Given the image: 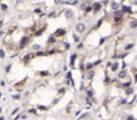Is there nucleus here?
Wrapping results in <instances>:
<instances>
[{
    "instance_id": "nucleus-1",
    "label": "nucleus",
    "mask_w": 137,
    "mask_h": 120,
    "mask_svg": "<svg viewBox=\"0 0 137 120\" xmlns=\"http://www.w3.org/2000/svg\"><path fill=\"white\" fill-rule=\"evenodd\" d=\"M75 29H76V34H84V32L87 31V24L85 23H83V21H80V23H77L76 25H75Z\"/></svg>"
},
{
    "instance_id": "nucleus-2",
    "label": "nucleus",
    "mask_w": 137,
    "mask_h": 120,
    "mask_svg": "<svg viewBox=\"0 0 137 120\" xmlns=\"http://www.w3.org/2000/svg\"><path fill=\"white\" fill-rule=\"evenodd\" d=\"M109 8L112 11H120L121 10V3H119V2H116V0H112L111 2V4H109Z\"/></svg>"
},
{
    "instance_id": "nucleus-3",
    "label": "nucleus",
    "mask_w": 137,
    "mask_h": 120,
    "mask_svg": "<svg viewBox=\"0 0 137 120\" xmlns=\"http://www.w3.org/2000/svg\"><path fill=\"white\" fill-rule=\"evenodd\" d=\"M64 16H65V19H67V20H73L75 19V12L68 8V10L64 11Z\"/></svg>"
},
{
    "instance_id": "nucleus-4",
    "label": "nucleus",
    "mask_w": 137,
    "mask_h": 120,
    "mask_svg": "<svg viewBox=\"0 0 137 120\" xmlns=\"http://www.w3.org/2000/svg\"><path fill=\"white\" fill-rule=\"evenodd\" d=\"M126 76H128V71L126 70H121V71H119V73H117V77H119L120 80L126 79Z\"/></svg>"
},
{
    "instance_id": "nucleus-5",
    "label": "nucleus",
    "mask_w": 137,
    "mask_h": 120,
    "mask_svg": "<svg viewBox=\"0 0 137 120\" xmlns=\"http://www.w3.org/2000/svg\"><path fill=\"white\" fill-rule=\"evenodd\" d=\"M53 35L56 36V38H61V36H64V35H65V29H63V28H60V29H56Z\"/></svg>"
},
{
    "instance_id": "nucleus-6",
    "label": "nucleus",
    "mask_w": 137,
    "mask_h": 120,
    "mask_svg": "<svg viewBox=\"0 0 137 120\" xmlns=\"http://www.w3.org/2000/svg\"><path fill=\"white\" fill-rule=\"evenodd\" d=\"M92 7H93V12L96 13L97 11H100V10H101V3H93V6H92Z\"/></svg>"
},
{
    "instance_id": "nucleus-7",
    "label": "nucleus",
    "mask_w": 137,
    "mask_h": 120,
    "mask_svg": "<svg viewBox=\"0 0 137 120\" xmlns=\"http://www.w3.org/2000/svg\"><path fill=\"white\" fill-rule=\"evenodd\" d=\"M119 68H120V63H119V62H116V63H113V64H112V67H111V71L116 72V71H119Z\"/></svg>"
},
{
    "instance_id": "nucleus-8",
    "label": "nucleus",
    "mask_w": 137,
    "mask_h": 120,
    "mask_svg": "<svg viewBox=\"0 0 137 120\" xmlns=\"http://www.w3.org/2000/svg\"><path fill=\"white\" fill-rule=\"evenodd\" d=\"M133 48H134V43H128V44H126L125 47H124L125 52H129V51H132Z\"/></svg>"
},
{
    "instance_id": "nucleus-9",
    "label": "nucleus",
    "mask_w": 137,
    "mask_h": 120,
    "mask_svg": "<svg viewBox=\"0 0 137 120\" xmlns=\"http://www.w3.org/2000/svg\"><path fill=\"white\" fill-rule=\"evenodd\" d=\"M129 28L130 29H137V20H130L129 21Z\"/></svg>"
},
{
    "instance_id": "nucleus-10",
    "label": "nucleus",
    "mask_w": 137,
    "mask_h": 120,
    "mask_svg": "<svg viewBox=\"0 0 137 120\" xmlns=\"http://www.w3.org/2000/svg\"><path fill=\"white\" fill-rule=\"evenodd\" d=\"M32 51H35V52H39V51L41 49V45L40 44H32Z\"/></svg>"
},
{
    "instance_id": "nucleus-11",
    "label": "nucleus",
    "mask_w": 137,
    "mask_h": 120,
    "mask_svg": "<svg viewBox=\"0 0 137 120\" xmlns=\"http://www.w3.org/2000/svg\"><path fill=\"white\" fill-rule=\"evenodd\" d=\"M87 72H88V73H87V77H88L89 80H92V79H93V76H94V71L91 70V71H87Z\"/></svg>"
},
{
    "instance_id": "nucleus-12",
    "label": "nucleus",
    "mask_w": 137,
    "mask_h": 120,
    "mask_svg": "<svg viewBox=\"0 0 137 120\" xmlns=\"http://www.w3.org/2000/svg\"><path fill=\"white\" fill-rule=\"evenodd\" d=\"M73 41H75V43H80V35L79 34H73Z\"/></svg>"
},
{
    "instance_id": "nucleus-13",
    "label": "nucleus",
    "mask_w": 137,
    "mask_h": 120,
    "mask_svg": "<svg viewBox=\"0 0 137 120\" xmlns=\"http://www.w3.org/2000/svg\"><path fill=\"white\" fill-rule=\"evenodd\" d=\"M76 57H77L76 53H72V55H71V66H73V64H75V60H76Z\"/></svg>"
},
{
    "instance_id": "nucleus-14",
    "label": "nucleus",
    "mask_w": 137,
    "mask_h": 120,
    "mask_svg": "<svg viewBox=\"0 0 137 120\" xmlns=\"http://www.w3.org/2000/svg\"><path fill=\"white\" fill-rule=\"evenodd\" d=\"M28 43V38H23L20 41V47H25V44Z\"/></svg>"
},
{
    "instance_id": "nucleus-15",
    "label": "nucleus",
    "mask_w": 137,
    "mask_h": 120,
    "mask_svg": "<svg viewBox=\"0 0 137 120\" xmlns=\"http://www.w3.org/2000/svg\"><path fill=\"white\" fill-rule=\"evenodd\" d=\"M133 92H134V89L132 88V87H129V88H126V89H125V94H126V95H132Z\"/></svg>"
},
{
    "instance_id": "nucleus-16",
    "label": "nucleus",
    "mask_w": 137,
    "mask_h": 120,
    "mask_svg": "<svg viewBox=\"0 0 137 120\" xmlns=\"http://www.w3.org/2000/svg\"><path fill=\"white\" fill-rule=\"evenodd\" d=\"M4 57H6V51L3 48H0V59H4Z\"/></svg>"
},
{
    "instance_id": "nucleus-17",
    "label": "nucleus",
    "mask_w": 137,
    "mask_h": 120,
    "mask_svg": "<svg viewBox=\"0 0 137 120\" xmlns=\"http://www.w3.org/2000/svg\"><path fill=\"white\" fill-rule=\"evenodd\" d=\"M83 48H84V44H83V43H79V45H77V49L80 51V49H83Z\"/></svg>"
},
{
    "instance_id": "nucleus-18",
    "label": "nucleus",
    "mask_w": 137,
    "mask_h": 120,
    "mask_svg": "<svg viewBox=\"0 0 137 120\" xmlns=\"http://www.w3.org/2000/svg\"><path fill=\"white\" fill-rule=\"evenodd\" d=\"M126 120H136L133 115H129V116H126Z\"/></svg>"
},
{
    "instance_id": "nucleus-19",
    "label": "nucleus",
    "mask_w": 137,
    "mask_h": 120,
    "mask_svg": "<svg viewBox=\"0 0 137 120\" xmlns=\"http://www.w3.org/2000/svg\"><path fill=\"white\" fill-rule=\"evenodd\" d=\"M12 99H13V100H19V99H20V95H13Z\"/></svg>"
},
{
    "instance_id": "nucleus-20",
    "label": "nucleus",
    "mask_w": 137,
    "mask_h": 120,
    "mask_svg": "<svg viewBox=\"0 0 137 120\" xmlns=\"http://www.w3.org/2000/svg\"><path fill=\"white\" fill-rule=\"evenodd\" d=\"M35 13H37V15H41V10H40V8H36V10H35Z\"/></svg>"
},
{
    "instance_id": "nucleus-21",
    "label": "nucleus",
    "mask_w": 137,
    "mask_h": 120,
    "mask_svg": "<svg viewBox=\"0 0 137 120\" xmlns=\"http://www.w3.org/2000/svg\"><path fill=\"white\" fill-rule=\"evenodd\" d=\"M53 2H55V4H63L64 0H53Z\"/></svg>"
},
{
    "instance_id": "nucleus-22",
    "label": "nucleus",
    "mask_w": 137,
    "mask_h": 120,
    "mask_svg": "<svg viewBox=\"0 0 137 120\" xmlns=\"http://www.w3.org/2000/svg\"><path fill=\"white\" fill-rule=\"evenodd\" d=\"M9 70H11V64H8V66L6 67V71H7V72H9Z\"/></svg>"
},
{
    "instance_id": "nucleus-23",
    "label": "nucleus",
    "mask_w": 137,
    "mask_h": 120,
    "mask_svg": "<svg viewBox=\"0 0 137 120\" xmlns=\"http://www.w3.org/2000/svg\"><path fill=\"white\" fill-rule=\"evenodd\" d=\"M126 103V99H121L120 100V104H125Z\"/></svg>"
},
{
    "instance_id": "nucleus-24",
    "label": "nucleus",
    "mask_w": 137,
    "mask_h": 120,
    "mask_svg": "<svg viewBox=\"0 0 137 120\" xmlns=\"http://www.w3.org/2000/svg\"><path fill=\"white\" fill-rule=\"evenodd\" d=\"M39 108H40L41 111H45V109H47V107H43V105H40V107H39Z\"/></svg>"
},
{
    "instance_id": "nucleus-25",
    "label": "nucleus",
    "mask_w": 137,
    "mask_h": 120,
    "mask_svg": "<svg viewBox=\"0 0 137 120\" xmlns=\"http://www.w3.org/2000/svg\"><path fill=\"white\" fill-rule=\"evenodd\" d=\"M0 85L4 87V85H6V81H3V80H2V81H0Z\"/></svg>"
},
{
    "instance_id": "nucleus-26",
    "label": "nucleus",
    "mask_w": 137,
    "mask_h": 120,
    "mask_svg": "<svg viewBox=\"0 0 137 120\" xmlns=\"http://www.w3.org/2000/svg\"><path fill=\"white\" fill-rule=\"evenodd\" d=\"M0 120H6V119H4V117H3V116H2V117H0Z\"/></svg>"
},
{
    "instance_id": "nucleus-27",
    "label": "nucleus",
    "mask_w": 137,
    "mask_h": 120,
    "mask_svg": "<svg viewBox=\"0 0 137 120\" xmlns=\"http://www.w3.org/2000/svg\"><path fill=\"white\" fill-rule=\"evenodd\" d=\"M0 100H2V94H0Z\"/></svg>"
},
{
    "instance_id": "nucleus-28",
    "label": "nucleus",
    "mask_w": 137,
    "mask_h": 120,
    "mask_svg": "<svg viewBox=\"0 0 137 120\" xmlns=\"http://www.w3.org/2000/svg\"><path fill=\"white\" fill-rule=\"evenodd\" d=\"M0 113H2V107H0Z\"/></svg>"
},
{
    "instance_id": "nucleus-29",
    "label": "nucleus",
    "mask_w": 137,
    "mask_h": 120,
    "mask_svg": "<svg viewBox=\"0 0 137 120\" xmlns=\"http://www.w3.org/2000/svg\"><path fill=\"white\" fill-rule=\"evenodd\" d=\"M0 21H2V16H0Z\"/></svg>"
},
{
    "instance_id": "nucleus-30",
    "label": "nucleus",
    "mask_w": 137,
    "mask_h": 120,
    "mask_svg": "<svg viewBox=\"0 0 137 120\" xmlns=\"http://www.w3.org/2000/svg\"><path fill=\"white\" fill-rule=\"evenodd\" d=\"M136 103H137V99H136Z\"/></svg>"
},
{
    "instance_id": "nucleus-31",
    "label": "nucleus",
    "mask_w": 137,
    "mask_h": 120,
    "mask_svg": "<svg viewBox=\"0 0 137 120\" xmlns=\"http://www.w3.org/2000/svg\"><path fill=\"white\" fill-rule=\"evenodd\" d=\"M136 60H137V56H136Z\"/></svg>"
}]
</instances>
